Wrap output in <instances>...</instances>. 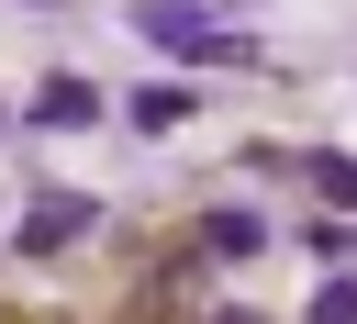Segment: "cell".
Returning <instances> with one entry per match:
<instances>
[{
  "mask_svg": "<svg viewBox=\"0 0 357 324\" xmlns=\"http://www.w3.org/2000/svg\"><path fill=\"white\" fill-rule=\"evenodd\" d=\"M134 34H145V45H167V56H212V67H257V56H268L245 22H212V11H178V0H145V11H134Z\"/></svg>",
  "mask_w": 357,
  "mask_h": 324,
  "instance_id": "6da1fadb",
  "label": "cell"
},
{
  "mask_svg": "<svg viewBox=\"0 0 357 324\" xmlns=\"http://www.w3.org/2000/svg\"><path fill=\"white\" fill-rule=\"evenodd\" d=\"M78 235H100V201H89V190H45V201L11 223V246H33V257H56V246H78Z\"/></svg>",
  "mask_w": 357,
  "mask_h": 324,
  "instance_id": "7a4b0ae2",
  "label": "cell"
},
{
  "mask_svg": "<svg viewBox=\"0 0 357 324\" xmlns=\"http://www.w3.org/2000/svg\"><path fill=\"white\" fill-rule=\"evenodd\" d=\"M33 123H45V134H78V123H100V89H89V78H45V89H33Z\"/></svg>",
  "mask_w": 357,
  "mask_h": 324,
  "instance_id": "3957f363",
  "label": "cell"
},
{
  "mask_svg": "<svg viewBox=\"0 0 357 324\" xmlns=\"http://www.w3.org/2000/svg\"><path fill=\"white\" fill-rule=\"evenodd\" d=\"M123 123H134V134H178V123H190V89H178V78H156V89H134V101H123Z\"/></svg>",
  "mask_w": 357,
  "mask_h": 324,
  "instance_id": "277c9868",
  "label": "cell"
},
{
  "mask_svg": "<svg viewBox=\"0 0 357 324\" xmlns=\"http://www.w3.org/2000/svg\"><path fill=\"white\" fill-rule=\"evenodd\" d=\"M257 246H268L257 212H201V257H257Z\"/></svg>",
  "mask_w": 357,
  "mask_h": 324,
  "instance_id": "5b68a950",
  "label": "cell"
},
{
  "mask_svg": "<svg viewBox=\"0 0 357 324\" xmlns=\"http://www.w3.org/2000/svg\"><path fill=\"white\" fill-rule=\"evenodd\" d=\"M301 324H357V268H335V279L312 290V313H301Z\"/></svg>",
  "mask_w": 357,
  "mask_h": 324,
  "instance_id": "8992f818",
  "label": "cell"
},
{
  "mask_svg": "<svg viewBox=\"0 0 357 324\" xmlns=\"http://www.w3.org/2000/svg\"><path fill=\"white\" fill-rule=\"evenodd\" d=\"M312 190L324 201H357V156H312Z\"/></svg>",
  "mask_w": 357,
  "mask_h": 324,
  "instance_id": "52a82bcc",
  "label": "cell"
},
{
  "mask_svg": "<svg viewBox=\"0 0 357 324\" xmlns=\"http://www.w3.org/2000/svg\"><path fill=\"white\" fill-rule=\"evenodd\" d=\"M212 324H268V313H212Z\"/></svg>",
  "mask_w": 357,
  "mask_h": 324,
  "instance_id": "ba28073f",
  "label": "cell"
},
{
  "mask_svg": "<svg viewBox=\"0 0 357 324\" xmlns=\"http://www.w3.org/2000/svg\"><path fill=\"white\" fill-rule=\"evenodd\" d=\"M0 134H11V101H0Z\"/></svg>",
  "mask_w": 357,
  "mask_h": 324,
  "instance_id": "9c48e42d",
  "label": "cell"
}]
</instances>
